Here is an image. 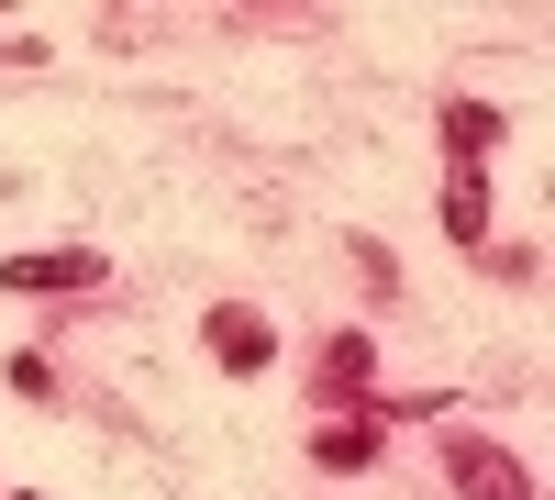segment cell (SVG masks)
Listing matches in <instances>:
<instances>
[{
	"label": "cell",
	"instance_id": "cell-1",
	"mask_svg": "<svg viewBox=\"0 0 555 500\" xmlns=\"http://www.w3.org/2000/svg\"><path fill=\"white\" fill-rule=\"evenodd\" d=\"M0 290H101V256H89V245H44V256H12V267H0Z\"/></svg>",
	"mask_w": 555,
	"mask_h": 500
},
{
	"label": "cell",
	"instance_id": "cell-6",
	"mask_svg": "<svg viewBox=\"0 0 555 500\" xmlns=\"http://www.w3.org/2000/svg\"><path fill=\"white\" fill-rule=\"evenodd\" d=\"M311 457L334 467V478H356V467H378V423H334V434H311Z\"/></svg>",
	"mask_w": 555,
	"mask_h": 500
},
{
	"label": "cell",
	"instance_id": "cell-5",
	"mask_svg": "<svg viewBox=\"0 0 555 500\" xmlns=\"http://www.w3.org/2000/svg\"><path fill=\"white\" fill-rule=\"evenodd\" d=\"M444 145H455V167H478V156L500 145V112H489V101H444Z\"/></svg>",
	"mask_w": 555,
	"mask_h": 500
},
{
	"label": "cell",
	"instance_id": "cell-4",
	"mask_svg": "<svg viewBox=\"0 0 555 500\" xmlns=\"http://www.w3.org/2000/svg\"><path fill=\"white\" fill-rule=\"evenodd\" d=\"M444 234L467 245V256L489 245V178H478V167H455V178H444Z\"/></svg>",
	"mask_w": 555,
	"mask_h": 500
},
{
	"label": "cell",
	"instance_id": "cell-2",
	"mask_svg": "<svg viewBox=\"0 0 555 500\" xmlns=\"http://www.w3.org/2000/svg\"><path fill=\"white\" fill-rule=\"evenodd\" d=\"M211 356H222V368H267V356H278V334H267V311H245V300H222V311H211Z\"/></svg>",
	"mask_w": 555,
	"mask_h": 500
},
{
	"label": "cell",
	"instance_id": "cell-3",
	"mask_svg": "<svg viewBox=\"0 0 555 500\" xmlns=\"http://www.w3.org/2000/svg\"><path fill=\"white\" fill-rule=\"evenodd\" d=\"M455 489L467 500H533V478L500 457V445H455Z\"/></svg>",
	"mask_w": 555,
	"mask_h": 500
},
{
	"label": "cell",
	"instance_id": "cell-7",
	"mask_svg": "<svg viewBox=\"0 0 555 500\" xmlns=\"http://www.w3.org/2000/svg\"><path fill=\"white\" fill-rule=\"evenodd\" d=\"M322 379H334V389H366V334H334V345H322Z\"/></svg>",
	"mask_w": 555,
	"mask_h": 500
}]
</instances>
